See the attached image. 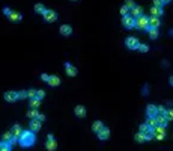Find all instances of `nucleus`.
Masks as SVG:
<instances>
[{
	"instance_id": "obj_23",
	"label": "nucleus",
	"mask_w": 173,
	"mask_h": 151,
	"mask_svg": "<svg viewBox=\"0 0 173 151\" xmlns=\"http://www.w3.org/2000/svg\"><path fill=\"white\" fill-rule=\"evenodd\" d=\"M144 124H146L147 127H149V129L152 130V129H155V127H157V119H155V118H147Z\"/></svg>"
},
{
	"instance_id": "obj_24",
	"label": "nucleus",
	"mask_w": 173,
	"mask_h": 151,
	"mask_svg": "<svg viewBox=\"0 0 173 151\" xmlns=\"http://www.w3.org/2000/svg\"><path fill=\"white\" fill-rule=\"evenodd\" d=\"M134 139L139 142V144H143V142H146V135L144 133H136V136H134Z\"/></svg>"
},
{
	"instance_id": "obj_43",
	"label": "nucleus",
	"mask_w": 173,
	"mask_h": 151,
	"mask_svg": "<svg viewBox=\"0 0 173 151\" xmlns=\"http://www.w3.org/2000/svg\"><path fill=\"white\" fill-rule=\"evenodd\" d=\"M41 79H42L44 82H48V76H47V74H41Z\"/></svg>"
},
{
	"instance_id": "obj_37",
	"label": "nucleus",
	"mask_w": 173,
	"mask_h": 151,
	"mask_svg": "<svg viewBox=\"0 0 173 151\" xmlns=\"http://www.w3.org/2000/svg\"><path fill=\"white\" fill-rule=\"evenodd\" d=\"M123 6H127V8L131 11V9L136 6V3H134V2H131V0H127V2H125V5H123Z\"/></svg>"
},
{
	"instance_id": "obj_40",
	"label": "nucleus",
	"mask_w": 173,
	"mask_h": 151,
	"mask_svg": "<svg viewBox=\"0 0 173 151\" xmlns=\"http://www.w3.org/2000/svg\"><path fill=\"white\" fill-rule=\"evenodd\" d=\"M17 142H18V139L12 136V139H9V142H8V145H9V147H14V145H15Z\"/></svg>"
},
{
	"instance_id": "obj_7",
	"label": "nucleus",
	"mask_w": 173,
	"mask_h": 151,
	"mask_svg": "<svg viewBox=\"0 0 173 151\" xmlns=\"http://www.w3.org/2000/svg\"><path fill=\"white\" fill-rule=\"evenodd\" d=\"M29 127H30V132H33V133H38L39 130H41V127H42V122L39 121V119H32L30 121V124H29Z\"/></svg>"
},
{
	"instance_id": "obj_18",
	"label": "nucleus",
	"mask_w": 173,
	"mask_h": 151,
	"mask_svg": "<svg viewBox=\"0 0 173 151\" xmlns=\"http://www.w3.org/2000/svg\"><path fill=\"white\" fill-rule=\"evenodd\" d=\"M45 148H47L48 151H56V148H57L56 141H54V139H51V141H47V142H45Z\"/></svg>"
},
{
	"instance_id": "obj_32",
	"label": "nucleus",
	"mask_w": 173,
	"mask_h": 151,
	"mask_svg": "<svg viewBox=\"0 0 173 151\" xmlns=\"http://www.w3.org/2000/svg\"><path fill=\"white\" fill-rule=\"evenodd\" d=\"M2 139H3V142H5V144H8V142H9V139H12V133H11V132H6V133L2 136Z\"/></svg>"
},
{
	"instance_id": "obj_42",
	"label": "nucleus",
	"mask_w": 173,
	"mask_h": 151,
	"mask_svg": "<svg viewBox=\"0 0 173 151\" xmlns=\"http://www.w3.org/2000/svg\"><path fill=\"white\" fill-rule=\"evenodd\" d=\"M11 12H12V11H11L9 8H5V9H3V14H5V15H8V17L11 15Z\"/></svg>"
},
{
	"instance_id": "obj_5",
	"label": "nucleus",
	"mask_w": 173,
	"mask_h": 151,
	"mask_svg": "<svg viewBox=\"0 0 173 151\" xmlns=\"http://www.w3.org/2000/svg\"><path fill=\"white\" fill-rule=\"evenodd\" d=\"M125 44H127V47L130 48V50H137V47H139V39L137 38H134V36H128L127 39H125Z\"/></svg>"
},
{
	"instance_id": "obj_35",
	"label": "nucleus",
	"mask_w": 173,
	"mask_h": 151,
	"mask_svg": "<svg viewBox=\"0 0 173 151\" xmlns=\"http://www.w3.org/2000/svg\"><path fill=\"white\" fill-rule=\"evenodd\" d=\"M17 94H18V100L27 98V91H20V92H17Z\"/></svg>"
},
{
	"instance_id": "obj_10",
	"label": "nucleus",
	"mask_w": 173,
	"mask_h": 151,
	"mask_svg": "<svg viewBox=\"0 0 173 151\" xmlns=\"http://www.w3.org/2000/svg\"><path fill=\"white\" fill-rule=\"evenodd\" d=\"M147 23H149V29H158L161 26L160 18H155V17H147Z\"/></svg>"
},
{
	"instance_id": "obj_27",
	"label": "nucleus",
	"mask_w": 173,
	"mask_h": 151,
	"mask_svg": "<svg viewBox=\"0 0 173 151\" xmlns=\"http://www.w3.org/2000/svg\"><path fill=\"white\" fill-rule=\"evenodd\" d=\"M137 50L141 52V53H147V52H149V45H147V44H139Z\"/></svg>"
},
{
	"instance_id": "obj_8",
	"label": "nucleus",
	"mask_w": 173,
	"mask_h": 151,
	"mask_svg": "<svg viewBox=\"0 0 173 151\" xmlns=\"http://www.w3.org/2000/svg\"><path fill=\"white\" fill-rule=\"evenodd\" d=\"M5 100L8 103H14V101H17L18 100V94H17V91H6L5 92Z\"/></svg>"
},
{
	"instance_id": "obj_44",
	"label": "nucleus",
	"mask_w": 173,
	"mask_h": 151,
	"mask_svg": "<svg viewBox=\"0 0 173 151\" xmlns=\"http://www.w3.org/2000/svg\"><path fill=\"white\" fill-rule=\"evenodd\" d=\"M141 94H143V95H147V86H146V85H144V88H143Z\"/></svg>"
},
{
	"instance_id": "obj_39",
	"label": "nucleus",
	"mask_w": 173,
	"mask_h": 151,
	"mask_svg": "<svg viewBox=\"0 0 173 151\" xmlns=\"http://www.w3.org/2000/svg\"><path fill=\"white\" fill-rule=\"evenodd\" d=\"M163 5H166V2H161V0H154V6L155 8H161Z\"/></svg>"
},
{
	"instance_id": "obj_3",
	"label": "nucleus",
	"mask_w": 173,
	"mask_h": 151,
	"mask_svg": "<svg viewBox=\"0 0 173 151\" xmlns=\"http://www.w3.org/2000/svg\"><path fill=\"white\" fill-rule=\"evenodd\" d=\"M151 135L157 141H164L166 139V127H160V125H157L155 129L151 130Z\"/></svg>"
},
{
	"instance_id": "obj_13",
	"label": "nucleus",
	"mask_w": 173,
	"mask_h": 151,
	"mask_svg": "<svg viewBox=\"0 0 173 151\" xmlns=\"http://www.w3.org/2000/svg\"><path fill=\"white\" fill-rule=\"evenodd\" d=\"M110 138V130L107 127H104L101 132H98V139H101V141H107Z\"/></svg>"
},
{
	"instance_id": "obj_26",
	"label": "nucleus",
	"mask_w": 173,
	"mask_h": 151,
	"mask_svg": "<svg viewBox=\"0 0 173 151\" xmlns=\"http://www.w3.org/2000/svg\"><path fill=\"white\" fill-rule=\"evenodd\" d=\"M147 33H149L151 39H157L158 38V29H147Z\"/></svg>"
},
{
	"instance_id": "obj_1",
	"label": "nucleus",
	"mask_w": 173,
	"mask_h": 151,
	"mask_svg": "<svg viewBox=\"0 0 173 151\" xmlns=\"http://www.w3.org/2000/svg\"><path fill=\"white\" fill-rule=\"evenodd\" d=\"M36 142V136L33 132L30 130H23V133L20 135L18 138V144L23 147V148H29V147H33Z\"/></svg>"
},
{
	"instance_id": "obj_12",
	"label": "nucleus",
	"mask_w": 173,
	"mask_h": 151,
	"mask_svg": "<svg viewBox=\"0 0 173 151\" xmlns=\"http://www.w3.org/2000/svg\"><path fill=\"white\" fill-rule=\"evenodd\" d=\"M146 115H147V118H155L158 113H157V106H154V104H149L146 107Z\"/></svg>"
},
{
	"instance_id": "obj_17",
	"label": "nucleus",
	"mask_w": 173,
	"mask_h": 151,
	"mask_svg": "<svg viewBox=\"0 0 173 151\" xmlns=\"http://www.w3.org/2000/svg\"><path fill=\"white\" fill-rule=\"evenodd\" d=\"M74 113H76V116H78V118H84V116H86V109H84V106H77L76 110H74Z\"/></svg>"
},
{
	"instance_id": "obj_6",
	"label": "nucleus",
	"mask_w": 173,
	"mask_h": 151,
	"mask_svg": "<svg viewBox=\"0 0 173 151\" xmlns=\"http://www.w3.org/2000/svg\"><path fill=\"white\" fill-rule=\"evenodd\" d=\"M122 24H123V27L125 29H133L134 27V18L128 14L125 17H122Z\"/></svg>"
},
{
	"instance_id": "obj_36",
	"label": "nucleus",
	"mask_w": 173,
	"mask_h": 151,
	"mask_svg": "<svg viewBox=\"0 0 173 151\" xmlns=\"http://www.w3.org/2000/svg\"><path fill=\"white\" fill-rule=\"evenodd\" d=\"M44 97H45V91H42V89H38V91H36V98H38V100H42Z\"/></svg>"
},
{
	"instance_id": "obj_9",
	"label": "nucleus",
	"mask_w": 173,
	"mask_h": 151,
	"mask_svg": "<svg viewBox=\"0 0 173 151\" xmlns=\"http://www.w3.org/2000/svg\"><path fill=\"white\" fill-rule=\"evenodd\" d=\"M65 71H66V74L69 76V77H76V76H77V68L76 67H74L72 64H69V62H66L65 64Z\"/></svg>"
},
{
	"instance_id": "obj_11",
	"label": "nucleus",
	"mask_w": 173,
	"mask_h": 151,
	"mask_svg": "<svg viewBox=\"0 0 173 151\" xmlns=\"http://www.w3.org/2000/svg\"><path fill=\"white\" fill-rule=\"evenodd\" d=\"M59 32H60V35H63V36H69V35L72 33V27L69 26V24H63V26L59 27Z\"/></svg>"
},
{
	"instance_id": "obj_25",
	"label": "nucleus",
	"mask_w": 173,
	"mask_h": 151,
	"mask_svg": "<svg viewBox=\"0 0 173 151\" xmlns=\"http://www.w3.org/2000/svg\"><path fill=\"white\" fill-rule=\"evenodd\" d=\"M29 104H30V109H38V107L41 106V100H38V98H32Z\"/></svg>"
},
{
	"instance_id": "obj_14",
	"label": "nucleus",
	"mask_w": 173,
	"mask_h": 151,
	"mask_svg": "<svg viewBox=\"0 0 173 151\" xmlns=\"http://www.w3.org/2000/svg\"><path fill=\"white\" fill-rule=\"evenodd\" d=\"M50 86H59L60 85V77L57 76H48V82H47Z\"/></svg>"
},
{
	"instance_id": "obj_19",
	"label": "nucleus",
	"mask_w": 173,
	"mask_h": 151,
	"mask_svg": "<svg viewBox=\"0 0 173 151\" xmlns=\"http://www.w3.org/2000/svg\"><path fill=\"white\" fill-rule=\"evenodd\" d=\"M104 129V124L101 122V121H95L93 124H92V130L95 132V133H98V132H101Z\"/></svg>"
},
{
	"instance_id": "obj_4",
	"label": "nucleus",
	"mask_w": 173,
	"mask_h": 151,
	"mask_svg": "<svg viewBox=\"0 0 173 151\" xmlns=\"http://www.w3.org/2000/svg\"><path fill=\"white\" fill-rule=\"evenodd\" d=\"M42 17H44V20L47 23H54L57 20V14L54 11H51V9H45L44 14H42Z\"/></svg>"
},
{
	"instance_id": "obj_33",
	"label": "nucleus",
	"mask_w": 173,
	"mask_h": 151,
	"mask_svg": "<svg viewBox=\"0 0 173 151\" xmlns=\"http://www.w3.org/2000/svg\"><path fill=\"white\" fill-rule=\"evenodd\" d=\"M0 151H11V147L5 142H0Z\"/></svg>"
},
{
	"instance_id": "obj_38",
	"label": "nucleus",
	"mask_w": 173,
	"mask_h": 151,
	"mask_svg": "<svg viewBox=\"0 0 173 151\" xmlns=\"http://www.w3.org/2000/svg\"><path fill=\"white\" fill-rule=\"evenodd\" d=\"M128 11H130V9H128L127 6H120V15H122V17L128 15Z\"/></svg>"
},
{
	"instance_id": "obj_16",
	"label": "nucleus",
	"mask_w": 173,
	"mask_h": 151,
	"mask_svg": "<svg viewBox=\"0 0 173 151\" xmlns=\"http://www.w3.org/2000/svg\"><path fill=\"white\" fill-rule=\"evenodd\" d=\"M133 18H137V17H140V15H143V9H141V6H134L133 9H131V14H130Z\"/></svg>"
},
{
	"instance_id": "obj_2",
	"label": "nucleus",
	"mask_w": 173,
	"mask_h": 151,
	"mask_svg": "<svg viewBox=\"0 0 173 151\" xmlns=\"http://www.w3.org/2000/svg\"><path fill=\"white\" fill-rule=\"evenodd\" d=\"M134 27H137V29H140V30H147V29H149L147 17H146V15H140V17L134 18Z\"/></svg>"
},
{
	"instance_id": "obj_28",
	"label": "nucleus",
	"mask_w": 173,
	"mask_h": 151,
	"mask_svg": "<svg viewBox=\"0 0 173 151\" xmlns=\"http://www.w3.org/2000/svg\"><path fill=\"white\" fill-rule=\"evenodd\" d=\"M38 115H39V112H38L36 109H30V110L27 112V116H29L30 119H35V118H36Z\"/></svg>"
},
{
	"instance_id": "obj_21",
	"label": "nucleus",
	"mask_w": 173,
	"mask_h": 151,
	"mask_svg": "<svg viewBox=\"0 0 173 151\" xmlns=\"http://www.w3.org/2000/svg\"><path fill=\"white\" fill-rule=\"evenodd\" d=\"M151 14H152V17L160 18V17L163 15V8H155V6H152V8H151Z\"/></svg>"
},
{
	"instance_id": "obj_41",
	"label": "nucleus",
	"mask_w": 173,
	"mask_h": 151,
	"mask_svg": "<svg viewBox=\"0 0 173 151\" xmlns=\"http://www.w3.org/2000/svg\"><path fill=\"white\" fill-rule=\"evenodd\" d=\"M36 119H39V121L42 122V121H45V115H44V113H39V115L36 116Z\"/></svg>"
},
{
	"instance_id": "obj_22",
	"label": "nucleus",
	"mask_w": 173,
	"mask_h": 151,
	"mask_svg": "<svg viewBox=\"0 0 173 151\" xmlns=\"http://www.w3.org/2000/svg\"><path fill=\"white\" fill-rule=\"evenodd\" d=\"M21 18H23V15L20 14V12H11V15H9V20L11 21H14V23H18V21H21Z\"/></svg>"
},
{
	"instance_id": "obj_45",
	"label": "nucleus",
	"mask_w": 173,
	"mask_h": 151,
	"mask_svg": "<svg viewBox=\"0 0 173 151\" xmlns=\"http://www.w3.org/2000/svg\"><path fill=\"white\" fill-rule=\"evenodd\" d=\"M51 139H54V136L50 133V135H47V141H51Z\"/></svg>"
},
{
	"instance_id": "obj_31",
	"label": "nucleus",
	"mask_w": 173,
	"mask_h": 151,
	"mask_svg": "<svg viewBox=\"0 0 173 151\" xmlns=\"http://www.w3.org/2000/svg\"><path fill=\"white\" fill-rule=\"evenodd\" d=\"M164 118H166L167 121H172V119H173V110H172V109L166 110V113H164Z\"/></svg>"
},
{
	"instance_id": "obj_15",
	"label": "nucleus",
	"mask_w": 173,
	"mask_h": 151,
	"mask_svg": "<svg viewBox=\"0 0 173 151\" xmlns=\"http://www.w3.org/2000/svg\"><path fill=\"white\" fill-rule=\"evenodd\" d=\"M11 133H12V136L14 138H20V135L23 133V129H21V125L20 124H15V125H12V130H11Z\"/></svg>"
},
{
	"instance_id": "obj_34",
	"label": "nucleus",
	"mask_w": 173,
	"mask_h": 151,
	"mask_svg": "<svg viewBox=\"0 0 173 151\" xmlns=\"http://www.w3.org/2000/svg\"><path fill=\"white\" fill-rule=\"evenodd\" d=\"M27 98H36V89H29L27 91Z\"/></svg>"
},
{
	"instance_id": "obj_29",
	"label": "nucleus",
	"mask_w": 173,
	"mask_h": 151,
	"mask_svg": "<svg viewBox=\"0 0 173 151\" xmlns=\"http://www.w3.org/2000/svg\"><path fill=\"white\" fill-rule=\"evenodd\" d=\"M44 11H45L44 5H41V3H36V5H35V12H36V14H44Z\"/></svg>"
},
{
	"instance_id": "obj_20",
	"label": "nucleus",
	"mask_w": 173,
	"mask_h": 151,
	"mask_svg": "<svg viewBox=\"0 0 173 151\" xmlns=\"http://www.w3.org/2000/svg\"><path fill=\"white\" fill-rule=\"evenodd\" d=\"M155 119H157V125H160V127H166L167 125V119L164 118V115H157Z\"/></svg>"
},
{
	"instance_id": "obj_30",
	"label": "nucleus",
	"mask_w": 173,
	"mask_h": 151,
	"mask_svg": "<svg viewBox=\"0 0 173 151\" xmlns=\"http://www.w3.org/2000/svg\"><path fill=\"white\" fill-rule=\"evenodd\" d=\"M140 133H144V135H147V133H151V129L147 127L146 124H141V125H140Z\"/></svg>"
}]
</instances>
